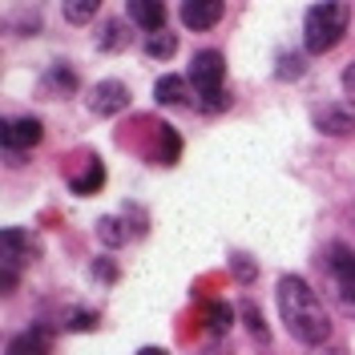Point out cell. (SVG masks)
Wrapping results in <instances>:
<instances>
[{
    "label": "cell",
    "instance_id": "8fae6325",
    "mask_svg": "<svg viewBox=\"0 0 355 355\" xmlns=\"http://www.w3.org/2000/svg\"><path fill=\"white\" fill-rule=\"evenodd\" d=\"M174 53H178V33H170V28L146 33V57H154V61H170Z\"/></svg>",
    "mask_w": 355,
    "mask_h": 355
},
{
    "label": "cell",
    "instance_id": "44dd1931",
    "mask_svg": "<svg viewBox=\"0 0 355 355\" xmlns=\"http://www.w3.org/2000/svg\"><path fill=\"white\" fill-rule=\"evenodd\" d=\"M49 89H57V93H73V89H77V81H73V73H69V69H53Z\"/></svg>",
    "mask_w": 355,
    "mask_h": 355
},
{
    "label": "cell",
    "instance_id": "52a82bcc",
    "mask_svg": "<svg viewBox=\"0 0 355 355\" xmlns=\"http://www.w3.org/2000/svg\"><path fill=\"white\" fill-rule=\"evenodd\" d=\"M226 12V0H182V24L190 33H206L214 28Z\"/></svg>",
    "mask_w": 355,
    "mask_h": 355
},
{
    "label": "cell",
    "instance_id": "4fadbf2b",
    "mask_svg": "<svg viewBox=\"0 0 355 355\" xmlns=\"http://www.w3.org/2000/svg\"><path fill=\"white\" fill-rule=\"evenodd\" d=\"M61 12L69 24H89L101 12V0H61Z\"/></svg>",
    "mask_w": 355,
    "mask_h": 355
},
{
    "label": "cell",
    "instance_id": "5bb4252c",
    "mask_svg": "<svg viewBox=\"0 0 355 355\" xmlns=\"http://www.w3.org/2000/svg\"><path fill=\"white\" fill-rule=\"evenodd\" d=\"M206 327L214 335H226L234 327V307H230V303H210V307H206Z\"/></svg>",
    "mask_w": 355,
    "mask_h": 355
},
{
    "label": "cell",
    "instance_id": "ac0fdd59",
    "mask_svg": "<svg viewBox=\"0 0 355 355\" xmlns=\"http://www.w3.org/2000/svg\"><path fill=\"white\" fill-rule=\"evenodd\" d=\"M0 243H4V263L12 266L17 259H21V250H24V234H21V230H12V226H8V230L0 234Z\"/></svg>",
    "mask_w": 355,
    "mask_h": 355
},
{
    "label": "cell",
    "instance_id": "30bf717a",
    "mask_svg": "<svg viewBox=\"0 0 355 355\" xmlns=\"http://www.w3.org/2000/svg\"><path fill=\"white\" fill-rule=\"evenodd\" d=\"M125 12H130V21L137 24V28H146V33L166 28V0H130Z\"/></svg>",
    "mask_w": 355,
    "mask_h": 355
},
{
    "label": "cell",
    "instance_id": "9c48e42d",
    "mask_svg": "<svg viewBox=\"0 0 355 355\" xmlns=\"http://www.w3.org/2000/svg\"><path fill=\"white\" fill-rule=\"evenodd\" d=\"M53 352V335L44 331V323H33L28 331L8 339V355H49Z\"/></svg>",
    "mask_w": 355,
    "mask_h": 355
},
{
    "label": "cell",
    "instance_id": "7a4b0ae2",
    "mask_svg": "<svg viewBox=\"0 0 355 355\" xmlns=\"http://www.w3.org/2000/svg\"><path fill=\"white\" fill-rule=\"evenodd\" d=\"M347 21H352V12H347L343 0H315L307 8V17H303V44H307V53H315V57L331 53L335 44L343 41Z\"/></svg>",
    "mask_w": 355,
    "mask_h": 355
},
{
    "label": "cell",
    "instance_id": "ba28073f",
    "mask_svg": "<svg viewBox=\"0 0 355 355\" xmlns=\"http://www.w3.org/2000/svg\"><path fill=\"white\" fill-rule=\"evenodd\" d=\"M190 77H178V73H166V77H157L154 85V97L157 105H178V110H186V105H194V97H190Z\"/></svg>",
    "mask_w": 355,
    "mask_h": 355
},
{
    "label": "cell",
    "instance_id": "2e32d148",
    "mask_svg": "<svg viewBox=\"0 0 355 355\" xmlns=\"http://www.w3.org/2000/svg\"><path fill=\"white\" fill-rule=\"evenodd\" d=\"M157 137H162V154H157V162H162V166H174L178 154H182V137H178V130L157 125Z\"/></svg>",
    "mask_w": 355,
    "mask_h": 355
},
{
    "label": "cell",
    "instance_id": "484cf974",
    "mask_svg": "<svg viewBox=\"0 0 355 355\" xmlns=\"http://www.w3.org/2000/svg\"><path fill=\"white\" fill-rule=\"evenodd\" d=\"M347 299H352V303H355V287H352V291H347Z\"/></svg>",
    "mask_w": 355,
    "mask_h": 355
},
{
    "label": "cell",
    "instance_id": "9a60e30c",
    "mask_svg": "<svg viewBox=\"0 0 355 355\" xmlns=\"http://www.w3.org/2000/svg\"><path fill=\"white\" fill-rule=\"evenodd\" d=\"M101 182H105V170H101V162H89V170L85 178H73V194H97L101 190Z\"/></svg>",
    "mask_w": 355,
    "mask_h": 355
},
{
    "label": "cell",
    "instance_id": "3957f363",
    "mask_svg": "<svg viewBox=\"0 0 355 355\" xmlns=\"http://www.w3.org/2000/svg\"><path fill=\"white\" fill-rule=\"evenodd\" d=\"M190 85L198 89L202 97L206 93H218L222 81H226V61H222L218 49H202V53H194V61H190Z\"/></svg>",
    "mask_w": 355,
    "mask_h": 355
},
{
    "label": "cell",
    "instance_id": "7c38bea8",
    "mask_svg": "<svg viewBox=\"0 0 355 355\" xmlns=\"http://www.w3.org/2000/svg\"><path fill=\"white\" fill-rule=\"evenodd\" d=\"M125 44H130V28H125V21L101 24V37H97V49H101V53H121Z\"/></svg>",
    "mask_w": 355,
    "mask_h": 355
},
{
    "label": "cell",
    "instance_id": "e0dca14e",
    "mask_svg": "<svg viewBox=\"0 0 355 355\" xmlns=\"http://www.w3.org/2000/svg\"><path fill=\"white\" fill-rule=\"evenodd\" d=\"M121 226H125L121 218H101V222H97V239L117 250V246L125 243V230H121Z\"/></svg>",
    "mask_w": 355,
    "mask_h": 355
},
{
    "label": "cell",
    "instance_id": "5b68a950",
    "mask_svg": "<svg viewBox=\"0 0 355 355\" xmlns=\"http://www.w3.org/2000/svg\"><path fill=\"white\" fill-rule=\"evenodd\" d=\"M315 130L327 133V137H352L355 133V105H347V101L319 105L315 110Z\"/></svg>",
    "mask_w": 355,
    "mask_h": 355
},
{
    "label": "cell",
    "instance_id": "d4e9b609",
    "mask_svg": "<svg viewBox=\"0 0 355 355\" xmlns=\"http://www.w3.org/2000/svg\"><path fill=\"white\" fill-rule=\"evenodd\" d=\"M137 355H166V352H162V347H141Z\"/></svg>",
    "mask_w": 355,
    "mask_h": 355
},
{
    "label": "cell",
    "instance_id": "cb8c5ba5",
    "mask_svg": "<svg viewBox=\"0 0 355 355\" xmlns=\"http://www.w3.org/2000/svg\"><path fill=\"white\" fill-rule=\"evenodd\" d=\"M343 85H347V89H355V61L347 65V73H343Z\"/></svg>",
    "mask_w": 355,
    "mask_h": 355
},
{
    "label": "cell",
    "instance_id": "d6986e66",
    "mask_svg": "<svg viewBox=\"0 0 355 355\" xmlns=\"http://www.w3.org/2000/svg\"><path fill=\"white\" fill-rule=\"evenodd\" d=\"M93 327H97V311L89 307L69 311V331H93Z\"/></svg>",
    "mask_w": 355,
    "mask_h": 355
},
{
    "label": "cell",
    "instance_id": "603a6c76",
    "mask_svg": "<svg viewBox=\"0 0 355 355\" xmlns=\"http://www.w3.org/2000/svg\"><path fill=\"white\" fill-rule=\"evenodd\" d=\"M93 275H97L101 283H113V279H117V263H113V259H97V263H93Z\"/></svg>",
    "mask_w": 355,
    "mask_h": 355
},
{
    "label": "cell",
    "instance_id": "7402d4cb",
    "mask_svg": "<svg viewBox=\"0 0 355 355\" xmlns=\"http://www.w3.org/2000/svg\"><path fill=\"white\" fill-rule=\"evenodd\" d=\"M299 73H303V65H299V57H295V53H287V57L279 61V77H283V81H295Z\"/></svg>",
    "mask_w": 355,
    "mask_h": 355
},
{
    "label": "cell",
    "instance_id": "277c9868",
    "mask_svg": "<svg viewBox=\"0 0 355 355\" xmlns=\"http://www.w3.org/2000/svg\"><path fill=\"white\" fill-rule=\"evenodd\" d=\"M130 89H125V81H113V77H105V81H97V85L85 93V105L89 113H97V117H113V113H125L130 110Z\"/></svg>",
    "mask_w": 355,
    "mask_h": 355
},
{
    "label": "cell",
    "instance_id": "ffe728a7",
    "mask_svg": "<svg viewBox=\"0 0 355 355\" xmlns=\"http://www.w3.org/2000/svg\"><path fill=\"white\" fill-rule=\"evenodd\" d=\"M243 319H246V327H250V335H254L259 343H266V323H263V315L250 307V303H243Z\"/></svg>",
    "mask_w": 355,
    "mask_h": 355
},
{
    "label": "cell",
    "instance_id": "6da1fadb",
    "mask_svg": "<svg viewBox=\"0 0 355 355\" xmlns=\"http://www.w3.org/2000/svg\"><path fill=\"white\" fill-rule=\"evenodd\" d=\"M279 315H283L287 331L299 343H307V347L327 343V335H331V319H327V311L319 303V295L299 275H283L279 279Z\"/></svg>",
    "mask_w": 355,
    "mask_h": 355
},
{
    "label": "cell",
    "instance_id": "8992f818",
    "mask_svg": "<svg viewBox=\"0 0 355 355\" xmlns=\"http://www.w3.org/2000/svg\"><path fill=\"white\" fill-rule=\"evenodd\" d=\"M41 121L37 117H8L4 121V150L8 154H24V150H33V146H41Z\"/></svg>",
    "mask_w": 355,
    "mask_h": 355
}]
</instances>
